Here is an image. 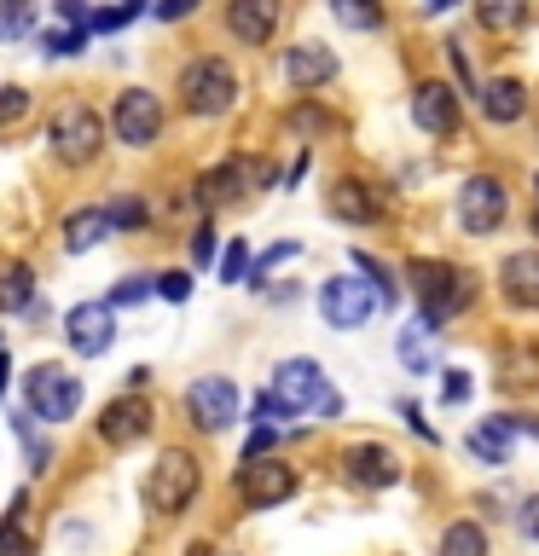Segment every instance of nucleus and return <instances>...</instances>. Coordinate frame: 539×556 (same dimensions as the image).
<instances>
[{
    "label": "nucleus",
    "mask_w": 539,
    "mask_h": 556,
    "mask_svg": "<svg viewBox=\"0 0 539 556\" xmlns=\"http://www.w3.org/2000/svg\"><path fill=\"white\" fill-rule=\"evenodd\" d=\"M406 278H412V290H417V325H424V330L452 325L469 302H476V273L452 267V261L412 255L406 261Z\"/></svg>",
    "instance_id": "obj_1"
},
{
    "label": "nucleus",
    "mask_w": 539,
    "mask_h": 556,
    "mask_svg": "<svg viewBox=\"0 0 539 556\" xmlns=\"http://www.w3.org/2000/svg\"><path fill=\"white\" fill-rule=\"evenodd\" d=\"M104 134H111V122H104L87 99H59V104H52V116H47V151L59 156L64 168L99 163Z\"/></svg>",
    "instance_id": "obj_2"
},
{
    "label": "nucleus",
    "mask_w": 539,
    "mask_h": 556,
    "mask_svg": "<svg viewBox=\"0 0 539 556\" xmlns=\"http://www.w3.org/2000/svg\"><path fill=\"white\" fill-rule=\"evenodd\" d=\"M174 93H180V111L186 116H203L215 122L238 104V70L221 59V52H198V59L180 64V76H174Z\"/></svg>",
    "instance_id": "obj_3"
},
{
    "label": "nucleus",
    "mask_w": 539,
    "mask_h": 556,
    "mask_svg": "<svg viewBox=\"0 0 539 556\" xmlns=\"http://www.w3.org/2000/svg\"><path fill=\"white\" fill-rule=\"evenodd\" d=\"M203 493V464L191 458L186 446H163V458L151 464L146 486H139V498H146V510L156 516H180L191 510V498Z\"/></svg>",
    "instance_id": "obj_4"
},
{
    "label": "nucleus",
    "mask_w": 539,
    "mask_h": 556,
    "mask_svg": "<svg viewBox=\"0 0 539 556\" xmlns=\"http://www.w3.org/2000/svg\"><path fill=\"white\" fill-rule=\"evenodd\" d=\"M24 412L35 424H70L82 412V377L59 359H41L24 371Z\"/></svg>",
    "instance_id": "obj_5"
},
{
    "label": "nucleus",
    "mask_w": 539,
    "mask_h": 556,
    "mask_svg": "<svg viewBox=\"0 0 539 556\" xmlns=\"http://www.w3.org/2000/svg\"><path fill=\"white\" fill-rule=\"evenodd\" d=\"M273 394L285 400V406L296 412V417H342V394L325 382V371H319V359H308V354H296V359H278V371H273Z\"/></svg>",
    "instance_id": "obj_6"
},
{
    "label": "nucleus",
    "mask_w": 539,
    "mask_h": 556,
    "mask_svg": "<svg viewBox=\"0 0 539 556\" xmlns=\"http://www.w3.org/2000/svg\"><path fill=\"white\" fill-rule=\"evenodd\" d=\"M111 139L116 146H128V151H151L156 139H163V122H168V111H163V99L151 93V87H122L116 93V104H111Z\"/></svg>",
    "instance_id": "obj_7"
},
{
    "label": "nucleus",
    "mask_w": 539,
    "mask_h": 556,
    "mask_svg": "<svg viewBox=\"0 0 539 556\" xmlns=\"http://www.w3.org/2000/svg\"><path fill=\"white\" fill-rule=\"evenodd\" d=\"M319 313L330 330H365L383 313V295L372 278H354V273H337L319 285Z\"/></svg>",
    "instance_id": "obj_8"
},
{
    "label": "nucleus",
    "mask_w": 539,
    "mask_h": 556,
    "mask_svg": "<svg viewBox=\"0 0 539 556\" xmlns=\"http://www.w3.org/2000/svg\"><path fill=\"white\" fill-rule=\"evenodd\" d=\"M238 504L243 510H278V504L296 498V486H302V476H296V464L273 458V452H261V458H243L238 469Z\"/></svg>",
    "instance_id": "obj_9"
},
{
    "label": "nucleus",
    "mask_w": 539,
    "mask_h": 556,
    "mask_svg": "<svg viewBox=\"0 0 539 556\" xmlns=\"http://www.w3.org/2000/svg\"><path fill=\"white\" fill-rule=\"evenodd\" d=\"M504 215H511V186H504L499 174H469L459 186V232L464 238L499 232Z\"/></svg>",
    "instance_id": "obj_10"
},
{
    "label": "nucleus",
    "mask_w": 539,
    "mask_h": 556,
    "mask_svg": "<svg viewBox=\"0 0 539 556\" xmlns=\"http://www.w3.org/2000/svg\"><path fill=\"white\" fill-rule=\"evenodd\" d=\"M255 180H261V186H273L278 174H273L267 163H255V156H226V163H215V168H209L203 180H198L191 203H198V208H226V203H238Z\"/></svg>",
    "instance_id": "obj_11"
},
{
    "label": "nucleus",
    "mask_w": 539,
    "mask_h": 556,
    "mask_svg": "<svg viewBox=\"0 0 539 556\" xmlns=\"http://www.w3.org/2000/svg\"><path fill=\"white\" fill-rule=\"evenodd\" d=\"M238 406H243V394H238L233 377H198L186 389V412H191V424H198L203 434L233 429L238 424Z\"/></svg>",
    "instance_id": "obj_12"
},
{
    "label": "nucleus",
    "mask_w": 539,
    "mask_h": 556,
    "mask_svg": "<svg viewBox=\"0 0 539 556\" xmlns=\"http://www.w3.org/2000/svg\"><path fill=\"white\" fill-rule=\"evenodd\" d=\"M151 424H156L151 400L128 389V394H116L111 406L93 417V434H99L104 446H134V441H146V434H151Z\"/></svg>",
    "instance_id": "obj_13"
},
{
    "label": "nucleus",
    "mask_w": 539,
    "mask_h": 556,
    "mask_svg": "<svg viewBox=\"0 0 539 556\" xmlns=\"http://www.w3.org/2000/svg\"><path fill=\"white\" fill-rule=\"evenodd\" d=\"M342 481L360 486V493H389L400 481V458L383 441H354L342 452Z\"/></svg>",
    "instance_id": "obj_14"
},
{
    "label": "nucleus",
    "mask_w": 539,
    "mask_h": 556,
    "mask_svg": "<svg viewBox=\"0 0 539 556\" xmlns=\"http://www.w3.org/2000/svg\"><path fill=\"white\" fill-rule=\"evenodd\" d=\"M412 122L424 128L429 139H452L464 128V111H459V87L452 81H417L412 93Z\"/></svg>",
    "instance_id": "obj_15"
},
{
    "label": "nucleus",
    "mask_w": 539,
    "mask_h": 556,
    "mask_svg": "<svg viewBox=\"0 0 539 556\" xmlns=\"http://www.w3.org/2000/svg\"><path fill=\"white\" fill-rule=\"evenodd\" d=\"M64 342L76 348L82 359H99L104 348L116 342V307L111 302H82L64 313Z\"/></svg>",
    "instance_id": "obj_16"
},
{
    "label": "nucleus",
    "mask_w": 539,
    "mask_h": 556,
    "mask_svg": "<svg viewBox=\"0 0 539 556\" xmlns=\"http://www.w3.org/2000/svg\"><path fill=\"white\" fill-rule=\"evenodd\" d=\"M226 35L238 47H267L285 24V0H226Z\"/></svg>",
    "instance_id": "obj_17"
},
{
    "label": "nucleus",
    "mask_w": 539,
    "mask_h": 556,
    "mask_svg": "<svg viewBox=\"0 0 539 556\" xmlns=\"http://www.w3.org/2000/svg\"><path fill=\"white\" fill-rule=\"evenodd\" d=\"M499 295L516 313H539V250H511L499 261Z\"/></svg>",
    "instance_id": "obj_18"
},
{
    "label": "nucleus",
    "mask_w": 539,
    "mask_h": 556,
    "mask_svg": "<svg viewBox=\"0 0 539 556\" xmlns=\"http://www.w3.org/2000/svg\"><path fill=\"white\" fill-rule=\"evenodd\" d=\"M337 52H330L325 41H296L285 52V81L296 87V93H319V87L337 81Z\"/></svg>",
    "instance_id": "obj_19"
},
{
    "label": "nucleus",
    "mask_w": 539,
    "mask_h": 556,
    "mask_svg": "<svg viewBox=\"0 0 539 556\" xmlns=\"http://www.w3.org/2000/svg\"><path fill=\"white\" fill-rule=\"evenodd\" d=\"M325 208H330L337 220H348V226H377V220H383V198H377V186L354 180V174H342V180L325 191Z\"/></svg>",
    "instance_id": "obj_20"
},
{
    "label": "nucleus",
    "mask_w": 539,
    "mask_h": 556,
    "mask_svg": "<svg viewBox=\"0 0 539 556\" xmlns=\"http://www.w3.org/2000/svg\"><path fill=\"white\" fill-rule=\"evenodd\" d=\"M481 116L493 122V128H516L522 116H528V87H522L516 76H493V81H481Z\"/></svg>",
    "instance_id": "obj_21"
},
{
    "label": "nucleus",
    "mask_w": 539,
    "mask_h": 556,
    "mask_svg": "<svg viewBox=\"0 0 539 556\" xmlns=\"http://www.w3.org/2000/svg\"><path fill=\"white\" fill-rule=\"evenodd\" d=\"M469 7H476V24L487 35H516L534 17V0H469Z\"/></svg>",
    "instance_id": "obj_22"
},
{
    "label": "nucleus",
    "mask_w": 539,
    "mask_h": 556,
    "mask_svg": "<svg viewBox=\"0 0 539 556\" xmlns=\"http://www.w3.org/2000/svg\"><path fill=\"white\" fill-rule=\"evenodd\" d=\"M104 238H111V215H104V203L99 208H76V215L64 220V250L70 255H87Z\"/></svg>",
    "instance_id": "obj_23"
},
{
    "label": "nucleus",
    "mask_w": 539,
    "mask_h": 556,
    "mask_svg": "<svg viewBox=\"0 0 539 556\" xmlns=\"http://www.w3.org/2000/svg\"><path fill=\"white\" fill-rule=\"evenodd\" d=\"M35 302V267L29 261H0V313H24Z\"/></svg>",
    "instance_id": "obj_24"
},
{
    "label": "nucleus",
    "mask_w": 539,
    "mask_h": 556,
    "mask_svg": "<svg viewBox=\"0 0 539 556\" xmlns=\"http://www.w3.org/2000/svg\"><path fill=\"white\" fill-rule=\"evenodd\" d=\"M435 556H493V545H487L481 521H452V528H441V539H435Z\"/></svg>",
    "instance_id": "obj_25"
},
{
    "label": "nucleus",
    "mask_w": 539,
    "mask_h": 556,
    "mask_svg": "<svg viewBox=\"0 0 539 556\" xmlns=\"http://www.w3.org/2000/svg\"><path fill=\"white\" fill-rule=\"evenodd\" d=\"M330 17L354 35H377L389 24V7H383V0H330Z\"/></svg>",
    "instance_id": "obj_26"
},
{
    "label": "nucleus",
    "mask_w": 539,
    "mask_h": 556,
    "mask_svg": "<svg viewBox=\"0 0 539 556\" xmlns=\"http://www.w3.org/2000/svg\"><path fill=\"white\" fill-rule=\"evenodd\" d=\"M469 452L481 464H511V424L504 417H487V424L469 429Z\"/></svg>",
    "instance_id": "obj_27"
},
{
    "label": "nucleus",
    "mask_w": 539,
    "mask_h": 556,
    "mask_svg": "<svg viewBox=\"0 0 539 556\" xmlns=\"http://www.w3.org/2000/svg\"><path fill=\"white\" fill-rule=\"evenodd\" d=\"M35 17H41V0H0V47L29 41Z\"/></svg>",
    "instance_id": "obj_28"
},
{
    "label": "nucleus",
    "mask_w": 539,
    "mask_h": 556,
    "mask_svg": "<svg viewBox=\"0 0 539 556\" xmlns=\"http://www.w3.org/2000/svg\"><path fill=\"white\" fill-rule=\"evenodd\" d=\"M285 128H290L296 139H319V134L337 128V116H330L325 104H313V93H302V104H296V111H285Z\"/></svg>",
    "instance_id": "obj_29"
},
{
    "label": "nucleus",
    "mask_w": 539,
    "mask_h": 556,
    "mask_svg": "<svg viewBox=\"0 0 539 556\" xmlns=\"http://www.w3.org/2000/svg\"><path fill=\"white\" fill-rule=\"evenodd\" d=\"M12 429H17V441H24V458H29V469L41 476V469L52 464V446L41 441V429H35V417H29V412H17V417H12Z\"/></svg>",
    "instance_id": "obj_30"
},
{
    "label": "nucleus",
    "mask_w": 539,
    "mask_h": 556,
    "mask_svg": "<svg viewBox=\"0 0 539 556\" xmlns=\"http://www.w3.org/2000/svg\"><path fill=\"white\" fill-rule=\"evenodd\" d=\"M104 215H111V232H139V226L151 220V203L146 198H111Z\"/></svg>",
    "instance_id": "obj_31"
},
{
    "label": "nucleus",
    "mask_w": 539,
    "mask_h": 556,
    "mask_svg": "<svg viewBox=\"0 0 539 556\" xmlns=\"http://www.w3.org/2000/svg\"><path fill=\"white\" fill-rule=\"evenodd\" d=\"M87 35H93V29H82V24L47 29V35H41V59H76V52L87 47Z\"/></svg>",
    "instance_id": "obj_32"
},
{
    "label": "nucleus",
    "mask_w": 539,
    "mask_h": 556,
    "mask_svg": "<svg viewBox=\"0 0 539 556\" xmlns=\"http://www.w3.org/2000/svg\"><path fill=\"white\" fill-rule=\"evenodd\" d=\"M146 295H156V273H128L111 295H104V302H111V307H139Z\"/></svg>",
    "instance_id": "obj_33"
},
{
    "label": "nucleus",
    "mask_w": 539,
    "mask_h": 556,
    "mask_svg": "<svg viewBox=\"0 0 539 556\" xmlns=\"http://www.w3.org/2000/svg\"><path fill=\"white\" fill-rule=\"evenodd\" d=\"M221 285H250V243L233 238L221 250Z\"/></svg>",
    "instance_id": "obj_34"
},
{
    "label": "nucleus",
    "mask_w": 539,
    "mask_h": 556,
    "mask_svg": "<svg viewBox=\"0 0 539 556\" xmlns=\"http://www.w3.org/2000/svg\"><path fill=\"white\" fill-rule=\"evenodd\" d=\"M24 116H29V87L7 81L0 87V128H12V122H24Z\"/></svg>",
    "instance_id": "obj_35"
},
{
    "label": "nucleus",
    "mask_w": 539,
    "mask_h": 556,
    "mask_svg": "<svg viewBox=\"0 0 539 556\" xmlns=\"http://www.w3.org/2000/svg\"><path fill=\"white\" fill-rule=\"evenodd\" d=\"M0 556H35V539L24 533V521H0Z\"/></svg>",
    "instance_id": "obj_36"
},
{
    "label": "nucleus",
    "mask_w": 539,
    "mask_h": 556,
    "mask_svg": "<svg viewBox=\"0 0 539 556\" xmlns=\"http://www.w3.org/2000/svg\"><path fill=\"white\" fill-rule=\"evenodd\" d=\"M156 295H163V302H191V273L186 267L156 273Z\"/></svg>",
    "instance_id": "obj_37"
},
{
    "label": "nucleus",
    "mask_w": 539,
    "mask_h": 556,
    "mask_svg": "<svg viewBox=\"0 0 539 556\" xmlns=\"http://www.w3.org/2000/svg\"><path fill=\"white\" fill-rule=\"evenodd\" d=\"M250 412H255V424H273V429L296 417V412H290V406H285V400H278L273 389H267V394H255V406H250Z\"/></svg>",
    "instance_id": "obj_38"
},
{
    "label": "nucleus",
    "mask_w": 539,
    "mask_h": 556,
    "mask_svg": "<svg viewBox=\"0 0 539 556\" xmlns=\"http://www.w3.org/2000/svg\"><path fill=\"white\" fill-rule=\"evenodd\" d=\"M134 17H139V7L122 0V7H111V12H93V24H87V29H93V35H116L122 24H134Z\"/></svg>",
    "instance_id": "obj_39"
},
{
    "label": "nucleus",
    "mask_w": 539,
    "mask_h": 556,
    "mask_svg": "<svg viewBox=\"0 0 539 556\" xmlns=\"http://www.w3.org/2000/svg\"><path fill=\"white\" fill-rule=\"evenodd\" d=\"M215 255H221V243H215V226H198V232H191V261H198V267H209Z\"/></svg>",
    "instance_id": "obj_40"
},
{
    "label": "nucleus",
    "mask_w": 539,
    "mask_h": 556,
    "mask_svg": "<svg viewBox=\"0 0 539 556\" xmlns=\"http://www.w3.org/2000/svg\"><path fill=\"white\" fill-rule=\"evenodd\" d=\"M441 400H447V406H464V400H469V371L452 365V371L441 377Z\"/></svg>",
    "instance_id": "obj_41"
},
{
    "label": "nucleus",
    "mask_w": 539,
    "mask_h": 556,
    "mask_svg": "<svg viewBox=\"0 0 539 556\" xmlns=\"http://www.w3.org/2000/svg\"><path fill=\"white\" fill-rule=\"evenodd\" d=\"M203 7V0H156V17H163V24H180V17H191V12H198Z\"/></svg>",
    "instance_id": "obj_42"
},
{
    "label": "nucleus",
    "mask_w": 539,
    "mask_h": 556,
    "mask_svg": "<svg viewBox=\"0 0 539 556\" xmlns=\"http://www.w3.org/2000/svg\"><path fill=\"white\" fill-rule=\"evenodd\" d=\"M273 446H278V429H273V424H261L250 441H243V458H261V452H273Z\"/></svg>",
    "instance_id": "obj_43"
},
{
    "label": "nucleus",
    "mask_w": 539,
    "mask_h": 556,
    "mask_svg": "<svg viewBox=\"0 0 539 556\" xmlns=\"http://www.w3.org/2000/svg\"><path fill=\"white\" fill-rule=\"evenodd\" d=\"M400 417H406V424H412V434H417V441H429V446H435V441H441V434H435V429H429V417H424V412H417V406H412V400H406V406H400Z\"/></svg>",
    "instance_id": "obj_44"
},
{
    "label": "nucleus",
    "mask_w": 539,
    "mask_h": 556,
    "mask_svg": "<svg viewBox=\"0 0 539 556\" xmlns=\"http://www.w3.org/2000/svg\"><path fill=\"white\" fill-rule=\"evenodd\" d=\"M504 424H511V434H534V441H539V417H528V412H504Z\"/></svg>",
    "instance_id": "obj_45"
},
{
    "label": "nucleus",
    "mask_w": 539,
    "mask_h": 556,
    "mask_svg": "<svg viewBox=\"0 0 539 556\" xmlns=\"http://www.w3.org/2000/svg\"><path fill=\"white\" fill-rule=\"evenodd\" d=\"M516 521H522V533H528V539H539V493L522 504V516H516Z\"/></svg>",
    "instance_id": "obj_46"
},
{
    "label": "nucleus",
    "mask_w": 539,
    "mask_h": 556,
    "mask_svg": "<svg viewBox=\"0 0 539 556\" xmlns=\"http://www.w3.org/2000/svg\"><path fill=\"white\" fill-rule=\"evenodd\" d=\"M146 382H151V365H134V371H128V389L139 394V389H146Z\"/></svg>",
    "instance_id": "obj_47"
},
{
    "label": "nucleus",
    "mask_w": 539,
    "mask_h": 556,
    "mask_svg": "<svg viewBox=\"0 0 539 556\" xmlns=\"http://www.w3.org/2000/svg\"><path fill=\"white\" fill-rule=\"evenodd\" d=\"M12 389V359H7V348H0V394Z\"/></svg>",
    "instance_id": "obj_48"
},
{
    "label": "nucleus",
    "mask_w": 539,
    "mask_h": 556,
    "mask_svg": "<svg viewBox=\"0 0 539 556\" xmlns=\"http://www.w3.org/2000/svg\"><path fill=\"white\" fill-rule=\"evenodd\" d=\"M447 7H459V0H424V12H447Z\"/></svg>",
    "instance_id": "obj_49"
},
{
    "label": "nucleus",
    "mask_w": 539,
    "mask_h": 556,
    "mask_svg": "<svg viewBox=\"0 0 539 556\" xmlns=\"http://www.w3.org/2000/svg\"><path fill=\"white\" fill-rule=\"evenodd\" d=\"M186 556H215V551H209V545H191V551H186Z\"/></svg>",
    "instance_id": "obj_50"
},
{
    "label": "nucleus",
    "mask_w": 539,
    "mask_h": 556,
    "mask_svg": "<svg viewBox=\"0 0 539 556\" xmlns=\"http://www.w3.org/2000/svg\"><path fill=\"white\" fill-rule=\"evenodd\" d=\"M528 226H534V232H539V208H534V220H528Z\"/></svg>",
    "instance_id": "obj_51"
},
{
    "label": "nucleus",
    "mask_w": 539,
    "mask_h": 556,
    "mask_svg": "<svg viewBox=\"0 0 539 556\" xmlns=\"http://www.w3.org/2000/svg\"><path fill=\"white\" fill-rule=\"evenodd\" d=\"M128 7H139V12H146V0H128Z\"/></svg>",
    "instance_id": "obj_52"
},
{
    "label": "nucleus",
    "mask_w": 539,
    "mask_h": 556,
    "mask_svg": "<svg viewBox=\"0 0 539 556\" xmlns=\"http://www.w3.org/2000/svg\"><path fill=\"white\" fill-rule=\"evenodd\" d=\"M534 186H539V180H534Z\"/></svg>",
    "instance_id": "obj_53"
}]
</instances>
